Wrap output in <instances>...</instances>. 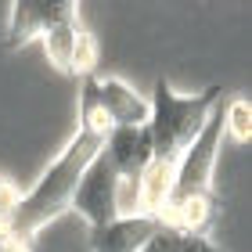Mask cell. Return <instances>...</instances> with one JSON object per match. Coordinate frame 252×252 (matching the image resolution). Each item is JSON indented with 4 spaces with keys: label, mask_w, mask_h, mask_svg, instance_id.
Masks as SVG:
<instances>
[{
    "label": "cell",
    "mask_w": 252,
    "mask_h": 252,
    "mask_svg": "<svg viewBox=\"0 0 252 252\" xmlns=\"http://www.w3.org/2000/svg\"><path fill=\"white\" fill-rule=\"evenodd\" d=\"M0 252H32V245L29 242H22V238H4V242H0Z\"/></svg>",
    "instance_id": "8fae6325"
},
{
    "label": "cell",
    "mask_w": 252,
    "mask_h": 252,
    "mask_svg": "<svg viewBox=\"0 0 252 252\" xmlns=\"http://www.w3.org/2000/svg\"><path fill=\"white\" fill-rule=\"evenodd\" d=\"M141 252H223L216 242H209L205 234H188V231H173V227H158L155 238L148 242Z\"/></svg>",
    "instance_id": "ba28073f"
},
{
    "label": "cell",
    "mask_w": 252,
    "mask_h": 252,
    "mask_svg": "<svg viewBox=\"0 0 252 252\" xmlns=\"http://www.w3.org/2000/svg\"><path fill=\"white\" fill-rule=\"evenodd\" d=\"M40 40H43V51H47L51 65L58 68L62 76L83 79V76L97 72V43L83 26H79V15L62 18L58 26H51Z\"/></svg>",
    "instance_id": "3957f363"
},
{
    "label": "cell",
    "mask_w": 252,
    "mask_h": 252,
    "mask_svg": "<svg viewBox=\"0 0 252 252\" xmlns=\"http://www.w3.org/2000/svg\"><path fill=\"white\" fill-rule=\"evenodd\" d=\"M79 15V4L76 0H15L11 4V15H7V29H4V47L18 51L26 47L29 40L43 36L51 26H58L62 18H72Z\"/></svg>",
    "instance_id": "277c9868"
},
{
    "label": "cell",
    "mask_w": 252,
    "mask_h": 252,
    "mask_svg": "<svg viewBox=\"0 0 252 252\" xmlns=\"http://www.w3.org/2000/svg\"><path fill=\"white\" fill-rule=\"evenodd\" d=\"M72 209L90 223V231H101L112 220H119V173L105 148L90 158V166L79 177V188L72 194Z\"/></svg>",
    "instance_id": "7a4b0ae2"
},
{
    "label": "cell",
    "mask_w": 252,
    "mask_h": 252,
    "mask_svg": "<svg viewBox=\"0 0 252 252\" xmlns=\"http://www.w3.org/2000/svg\"><path fill=\"white\" fill-rule=\"evenodd\" d=\"M97 94L116 126H148V119H152V105L130 83H123L116 76H105V79L97 76Z\"/></svg>",
    "instance_id": "8992f818"
},
{
    "label": "cell",
    "mask_w": 252,
    "mask_h": 252,
    "mask_svg": "<svg viewBox=\"0 0 252 252\" xmlns=\"http://www.w3.org/2000/svg\"><path fill=\"white\" fill-rule=\"evenodd\" d=\"M112 126H116V123L108 119L105 105H101V94H97V72L94 76H83V79H79V130L108 137Z\"/></svg>",
    "instance_id": "52a82bcc"
},
{
    "label": "cell",
    "mask_w": 252,
    "mask_h": 252,
    "mask_svg": "<svg viewBox=\"0 0 252 252\" xmlns=\"http://www.w3.org/2000/svg\"><path fill=\"white\" fill-rule=\"evenodd\" d=\"M101 148H105V137H97L90 130H76V137L65 144V152L47 166V173L18 198L15 213H11V220H7V234L29 242L36 231H43V227L54 223L62 213L72 209V194L79 188V177H83V169L90 166V158H94Z\"/></svg>",
    "instance_id": "6da1fadb"
},
{
    "label": "cell",
    "mask_w": 252,
    "mask_h": 252,
    "mask_svg": "<svg viewBox=\"0 0 252 252\" xmlns=\"http://www.w3.org/2000/svg\"><path fill=\"white\" fill-rule=\"evenodd\" d=\"M18 188L11 184L7 177H0V227L7 231V220H11V213H15V205H18Z\"/></svg>",
    "instance_id": "30bf717a"
},
{
    "label": "cell",
    "mask_w": 252,
    "mask_h": 252,
    "mask_svg": "<svg viewBox=\"0 0 252 252\" xmlns=\"http://www.w3.org/2000/svg\"><path fill=\"white\" fill-rule=\"evenodd\" d=\"M223 133L238 144H245L252 137V105L245 97H234L223 105Z\"/></svg>",
    "instance_id": "9c48e42d"
},
{
    "label": "cell",
    "mask_w": 252,
    "mask_h": 252,
    "mask_svg": "<svg viewBox=\"0 0 252 252\" xmlns=\"http://www.w3.org/2000/svg\"><path fill=\"white\" fill-rule=\"evenodd\" d=\"M158 227H162L158 216H144V213L119 216L101 231H90V249L94 252H141L155 238Z\"/></svg>",
    "instance_id": "5b68a950"
}]
</instances>
